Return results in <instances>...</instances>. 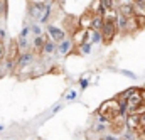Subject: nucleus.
I'll return each instance as SVG.
<instances>
[{"instance_id": "obj_1", "label": "nucleus", "mask_w": 145, "mask_h": 140, "mask_svg": "<svg viewBox=\"0 0 145 140\" xmlns=\"http://www.w3.org/2000/svg\"><path fill=\"white\" fill-rule=\"evenodd\" d=\"M51 3L49 2H29L27 3V12L29 17L37 24H46L51 17Z\"/></svg>"}, {"instance_id": "obj_2", "label": "nucleus", "mask_w": 145, "mask_h": 140, "mask_svg": "<svg viewBox=\"0 0 145 140\" xmlns=\"http://www.w3.org/2000/svg\"><path fill=\"white\" fill-rule=\"evenodd\" d=\"M98 115H101V116L108 118L110 122H113L115 118L121 116L123 113H121V108H120L116 100H110V101H105L103 105L100 106V113Z\"/></svg>"}, {"instance_id": "obj_3", "label": "nucleus", "mask_w": 145, "mask_h": 140, "mask_svg": "<svg viewBox=\"0 0 145 140\" xmlns=\"http://www.w3.org/2000/svg\"><path fill=\"white\" fill-rule=\"evenodd\" d=\"M34 61H36V54H34L32 51H29V52L19 54L17 59H15V64H17V69H25V68L32 66Z\"/></svg>"}, {"instance_id": "obj_4", "label": "nucleus", "mask_w": 145, "mask_h": 140, "mask_svg": "<svg viewBox=\"0 0 145 140\" xmlns=\"http://www.w3.org/2000/svg\"><path fill=\"white\" fill-rule=\"evenodd\" d=\"M47 35H49V41H52L54 44H59L66 39V31L56 26H47Z\"/></svg>"}, {"instance_id": "obj_5", "label": "nucleus", "mask_w": 145, "mask_h": 140, "mask_svg": "<svg viewBox=\"0 0 145 140\" xmlns=\"http://www.w3.org/2000/svg\"><path fill=\"white\" fill-rule=\"evenodd\" d=\"M116 34H118L116 26H115L113 22H105V26H103V29H101L103 42H105V44H110V42L115 39V35H116Z\"/></svg>"}, {"instance_id": "obj_6", "label": "nucleus", "mask_w": 145, "mask_h": 140, "mask_svg": "<svg viewBox=\"0 0 145 140\" xmlns=\"http://www.w3.org/2000/svg\"><path fill=\"white\" fill-rule=\"evenodd\" d=\"M74 42H72V39L71 37H66L63 42H59L57 44V52L61 54V56H69L72 51H74Z\"/></svg>"}, {"instance_id": "obj_7", "label": "nucleus", "mask_w": 145, "mask_h": 140, "mask_svg": "<svg viewBox=\"0 0 145 140\" xmlns=\"http://www.w3.org/2000/svg\"><path fill=\"white\" fill-rule=\"evenodd\" d=\"M116 12H118V15H121L125 19L133 17L135 15V12H133V2H123V3H120V7H116Z\"/></svg>"}, {"instance_id": "obj_8", "label": "nucleus", "mask_w": 145, "mask_h": 140, "mask_svg": "<svg viewBox=\"0 0 145 140\" xmlns=\"http://www.w3.org/2000/svg\"><path fill=\"white\" fill-rule=\"evenodd\" d=\"M125 123H127V128L128 130H133V132H138L140 130V115L138 113H132V115H127L125 118Z\"/></svg>"}, {"instance_id": "obj_9", "label": "nucleus", "mask_w": 145, "mask_h": 140, "mask_svg": "<svg viewBox=\"0 0 145 140\" xmlns=\"http://www.w3.org/2000/svg\"><path fill=\"white\" fill-rule=\"evenodd\" d=\"M72 42H74V46H83V44H86V41H88V31H84V29H78L74 34H72Z\"/></svg>"}, {"instance_id": "obj_10", "label": "nucleus", "mask_w": 145, "mask_h": 140, "mask_svg": "<svg viewBox=\"0 0 145 140\" xmlns=\"http://www.w3.org/2000/svg\"><path fill=\"white\" fill-rule=\"evenodd\" d=\"M47 41V35H40V37H34L32 39V47H34V54H42V49H44V44Z\"/></svg>"}, {"instance_id": "obj_11", "label": "nucleus", "mask_w": 145, "mask_h": 140, "mask_svg": "<svg viewBox=\"0 0 145 140\" xmlns=\"http://www.w3.org/2000/svg\"><path fill=\"white\" fill-rule=\"evenodd\" d=\"M98 42H103L101 32L88 29V41H86V44H91V46H93V44H98Z\"/></svg>"}, {"instance_id": "obj_12", "label": "nucleus", "mask_w": 145, "mask_h": 140, "mask_svg": "<svg viewBox=\"0 0 145 140\" xmlns=\"http://www.w3.org/2000/svg\"><path fill=\"white\" fill-rule=\"evenodd\" d=\"M103 26H105V22H103V17H101V15H93L89 29H91V31H98V32H101Z\"/></svg>"}, {"instance_id": "obj_13", "label": "nucleus", "mask_w": 145, "mask_h": 140, "mask_svg": "<svg viewBox=\"0 0 145 140\" xmlns=\"http://www.w3.org/2000/svg\"><path fill=\"white\" fill-rule=\"evenodd\" d=\"M101 17H103V22H116V19H118V12H116V9H111V10H105L103 14H101Z\"/></svg>"}, {"instance_id": "obj_14", "label": "nucleus", "mask_w": 145, "mask_h": 140, "mask_svg": "<svg viewBox=\"0 0 145 140\" xmlns=\"http://www.w3.org/2000/svg\"><path fill=\"white\" fill-rule=\"evenodd\" d=\"M138 31V26H137V20H135V15L127 19V29H125V34H133Z\"/></svg>"}, {"instance_id": "obj_15", "label": "nucleus", "mask_w": 145, "mask_h": 140, "mask_svg": "<svg viewBox=\"0 0 145 140\" xmlns=\"http://www.w3.org/2000/svg\"><path fill=\"white\" fill-rule=\"evenodd\" d=\"M57 51V44H54L52 41H46V44H44V49H42V54H46V56H51V54H54Z\"/></svg>"}, {"instance_id": "obj_16", "label": "nucleus", "mask_w": 145, "mask_h": 140, "mask_svg": "<svg viewBox=\"0 0 145 140\" xmlns=\"http://www.w3.org/2000/svg\"><path fill=\"white\" fill-rule=\"evenodd\" d=\"M29 29H31V34L34 35V37H40V35H44V32H42V27H40L37 22H32V24L29 26Z\"/></svg>"}, {"instance_id": "obj_17", "label": "nucleus", "mask_w": 145, "mask_h": 140, "mask_svg": "<svg viewBox=\"0 0 145 140\" xmlns=\"http://www.w3.org/2000/svg\"><path fill=\"white\" fill-rule=\"evenodd\" d=\"M135 20H137V26H138V31L145 27V15H135Z\"/></svg>"}, {"instance_id": "obj_18", "label": "nucleus", "mask_w": 145, "mask_h": 140, "mask_svg": "<svg viewBox=\"0 0 145 140\" xmlns=\"http://www.w3.org/2000/svg\"><path fill=\"white\" fill-rule=\"evenodd\" d=\"M79 51H81V54H89V52H91V44H83V46H79Z\"/></svg>"}, {"instance_id": "obj_19", "label": "nucleus", "mask_w": 145, "mask_h": 140, "mask_svg": "<svg viewBox=\"0 0 145 140\" xmlns=\"http://www.w3.org/2000/svg\"><path fill=\"white\" fill-rule=\"evenodd\" d=\"M3 58H5V46H3V42L0 41V63L3 61Z\"/></svg>"}, {"instance_id": "obj_20", "label": "nucleus", "mask_w": 145, "mask_h": 140, "mask_svg": "<svg viewBox=\"0 0 145 140\" xmlns=\"http://www.w3.org/2000/svg\"><path fill=\"white\" fill-rule=\"evenodd\" d=\"M88 79H79V86H81V90H84V88H88Z\"/></svg>"}, {"instance_id": "obj_21", "label": "nucleus", "mask_w": 145, "mask_h": 140, "mask_svg": "<svg viewBox=\"0 0 145 140\" xmlns=\"http://www.w3.org/2000/svg\"><path fill=\"white\" fill-rule=\"evenodd\" d=\"M74 98H76V91H69L66 95V100H74Z\"/></svg>"}, {"instance_id": "obj_22", "label": "nucleus", "mask_w": 145, "mask_h": 140, "mask_svg": "<svg viewBox=\"0 0 145 140\" xmlns=\"http://www.w3.org/2000/svg\"><path fill=\"white\" fill-rule=\"evenodd\" d=\"M98 122H100V123H110L108 118H105V116H101V115L98 116Z\"/></svg>"}, {"instance_id": "obj_23", "label": "nucleus", "mask_w": 145, "mask_h": 140, "mask_svg": "<svg viewBox=\"0 0 145 140\" xmlns=\"http://www.w3.org/2000/svg\"><path fill=\"white\" fill-rule=\"evenodd\" d=\"M121 73H123V74H127L128 78H133V79L137 78V74H133V73H130V71H121Z\"/></svg>"}, {"instance_id": "obj_24", "label": "nucleus", "mask_w": 145, "mask_h": 140, "mask_svg": "<svg viewBox=\"0 0 145 140\" xmlns=\"http://www.w3.org/2000/svg\"><path fill=\"white\" fill-rule=\"evenodd\" d=\"M140 125H142V127H145V111L140 115Z\"/></svg>"}, {"instance_id": "obj_25", "label": "nucleus", "mask_w": 145, "mask_h": 140, "mask_svg": "<svg viewBox=\"0 0 145 140\" xmlns=\"http://www.w3.org/2000/svg\"><path fill=\"white\" fill-rule=\"evenodd\" d=\"M105 128H106V127H105V125H98V127H96V128H95V132H103V130H105Z\"/></svg>"}, {"instance_id": "obj_26", "label": "nucleus", "mask_w": 145, "mask_h": 140, "mask_svg": "<svg viewBox=\"0 0 145 140\" xmlns=\"http://www.w3.org/2000/svg\"><path fill=\"white\" fill-rule=\"evenodd\" d=\"M140 95H142V100H144V103H145V90H140Z\"/></svg>"}, {"instance_id": "obj_27", "label": "nucleus", "mask_w": 145, "mask_h": 140, "mask_svg": "<svg viewBox=\"0 0 145 140\" xmlns=\"http://www.w3.org/2000/svg\"><path fill=\"white\" fill-rule=\"evenodd\" d=\"M59 110H61V106L57 105V106H56V108H54V110H52V113H57V111H59Z\"/></svg>"}, {"instance_id": "obj_28", "label": "nucleus", "mask_w": 145, "mask_h": 140, "mask_svg": "<svg viewBox=\"0 0 145 140\" xmlns=\"http://www.w3.org/2000/svg\"><path fill=\"white\" fill-rule=\"evenodd\" d=\"M2 130H3V127H2V125H0V132H2Z\"/></svg>"}, {"instance_id": "obj_29", "label": "nucleus", "mask_w": 145, "mask_h": 140, "mask_svg": "<svg viewBox=\"0 0 145 140\" xmlns=\"http://www.w3.org/2000/svg\"><path fill=\"white\" fill-rule=\"evenodd\" d=\"M137 140H142V139H137Z\"/></svg>"}]
</instances>
